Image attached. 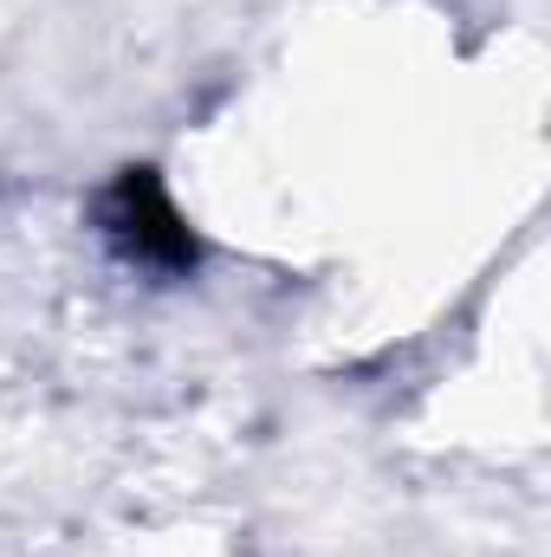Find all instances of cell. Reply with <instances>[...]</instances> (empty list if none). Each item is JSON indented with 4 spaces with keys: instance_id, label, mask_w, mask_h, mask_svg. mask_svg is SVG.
Returning a JSON list of instances; mask_svg holds the SVG:
<instances>
[{
    "instance_id": "obj_1",
    "label": "cell",
    "mask_w": 551,
    "mask_h": 557,
    "mask_svg": "<svg viewBox=\"0 0 551 557\" xmlns=\"http://www.w3.org/2000/svg\"><path fill=\"white\" fill-rule=\"evenodd\" d=\"M98 227L131 267H149V273H188L201 260V247H195L188 221L175 214V201L162 195L156 169H124L98 195Z\"/></svg>"
}]
</instances>
